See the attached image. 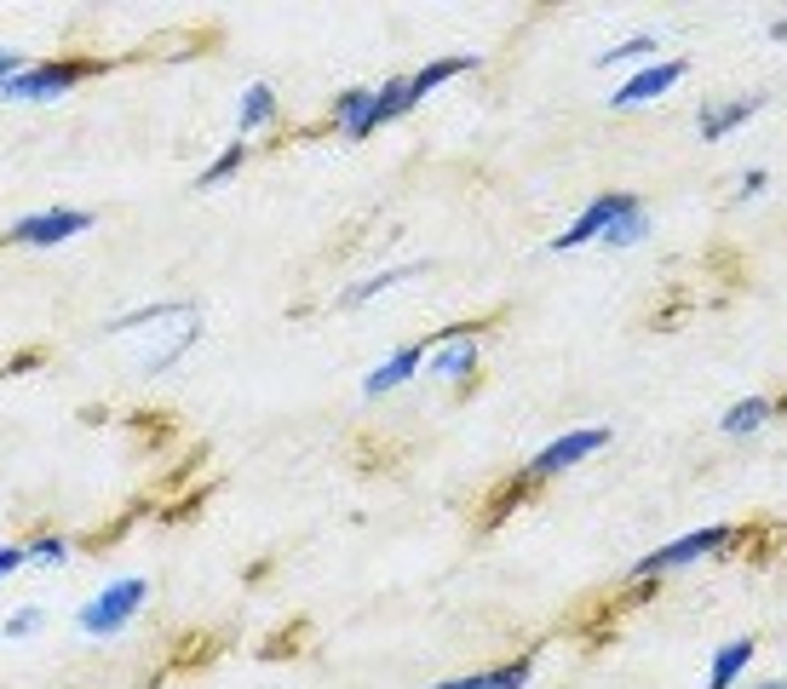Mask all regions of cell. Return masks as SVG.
Masks as SVG:
<instances>
[{
	"label": "cell",
	"instance_id": "1",
	"mask_svg": "<svg viewBox=\"0 0 787 689\" xmlns=\"http://www.w3.org/2000/svg\"><path fill=\"white\" fill-rule=\"evenodd\" d=\"M145 598H150V586L145 580H116V586H104L87 609H81V632H92V638H110V632H121L132 615L145 609Z\"/></svg>",
	"mask_w": 787,
	"mask_h": 689
},
{
	"label": "cell",
	"instance_id": "2",
	"mask_svg": "<svg viewBox=\"0 0 787 689\" xmlns=\"http://www.w3.org/2000/svg\"><path fill=\"white\" fill-rule=\"evenodd\" d=\"M87 76H98V63L92 58H63V63H41V69H23V76L0 92V98H29V103H41V98H58L63 87H76V81H87Z\"/></svg>",
	"mask_w": 787,
	"mask_h": 689
},
{
	"label": "cell",
	"instance_id": "3",
	"mask_svg": "<svg viewBox=\"0 0 787 689\" xmlns=\"http://www.w3.org/2000/svg\"><path fill=\"white\" fill-rule=\"evenodd\" d=\"M725 540H730V529H696V535H684V540H673L661 551H649V558H638L632 563V580H649V575H661V569H678V563H696V558H707V551H718Z\"/></svg>",
	"mask_w": 787,
	"mask_h": 689
},
{
	"label": "cell",
	"instance_id": "4",
	"mask_svg": "<svg viewBox=\"0 0 787 689\" xmlns=\"http://www.w3.org/2000/svg\"><path fill=\"white\" fill-rule=\"evenodd\" d=\"M92 230V213H76V207H52V213H36V219H18L12 224V241H23V248H52V241H70Z\"/></svg>",
	"mask_w": 787,
	"mask_h": 689
},
{
	"label": "cell",
	"instance_id": "5",
	"mask_svg": "<svg viewBox=\"0 0 787 689\" xmlns=\"http://www.w3.org/2000/svg\"><path fill=\"white\" fill-rule=\"evenodd\" d=\"M604 442H609V431H598V426H587V431H569V437H558V442H546V448H540V455H535V466H529V477H552V471H569L575 460L598 455Z\"/></svg>",
	"mask_w": 787,
	"mask_h": 689
},
{
	"label": "cell",
	"instance_id": "6",
	"mask_svg": "<svg viewBox=\"0 0 787 689\" xmlns=\"http://www.w3.org/2000/svg\"><path fill=\"white\" fill-rule=\"evenodd\" d=\"M627 207H638V196H598V201L587 207V213H580V219H575V224H569V230H564L558 241H552V248H558V253H569V248H580V241L604 236V230H609L615 219L627 213Z\"/></svg>",
	"mask_w": 787,
	"mask_h": 689
},
{
	"label": "cell",
	"instance_id": "7",
	"mask_svg": "<svg viewBox=\"0 0 787 689\" xmlns=\"http://www.w3.org/2000/svg\"><path fill=\"white\" fill-rule=\"evenodd\" d=\"M402 110H415V92H408V81H391V87H380L368 98V110H362V121L346 132V138H368L373 127H386V121H397Z\"/></svg>",
	"mask_w": 787,
	"mask_h": 689
},
{
	"label": "cell",
	"instance_id": "8",
	"mask_svg": "<svg viewBox=\"0 0 787 689\" xmlns=\"http://www.w3.org/2000/svg\"><path fill=\"white\" fill-rule=\"evenodd\" d=\"M684 76V63H656V69H644V76H632L621 92H615L609 103H615V110H638V103H649V98H661L673 81Z\"/></svg>",
	"mask_w": 787,
	"mask_h": 689
},
{
	"label": "cell",
	"instance_id": "9",
	"mask_svg": "<svg viewBox=\"0 0 787 689\" xmlns=\"http://www.w3.org/2000/svg\"><path fill=\"white\" fill-rule=\"evenodd\" d=\"M420 362H426V351H420V344H408V351H397L386 368H373V373L362 379V391H368V397H386V391H397V386H402V379H415V373H420Z\"/></svg>",
	"mask_w": 787,
	"mask_h": 689
},
{
	"label": "cell",
	"instance_id": "10",
	"mask_svg": "<svg viewBox=\"0 0 787 689\" xmlns=\"http://www.w3.org/2000/svg\"><path fill=\"white\" fill-rule=\"evenodd\" d=\"M765 110V98H741V103H718V110H707L701 116V138L707 144H718V138H730L736 127H747L753 116Z\"/></svg>",
	"mask_w": 787,
	"mask_h": 689
},
{
	"label": "cell",
	"instance_id": "11",
	"mask_svg": "<svg viewBox=\"0 0 787 689\" xmlns=\"http://www.w3.org/2000/svg\"><path fill=\"white\" fill-rule=\"evenodd\" d=\"M753 661V638H736V643H725L713 655V672H707V689H736V678H741V667Z\"/></svg>",
	"mask_w": 787,
	"mask_h": 689
},
{
	"label": "cell",
	"instance_id": "12",
	"mask_svg": "<svg viewBox=\"0 0 787 689\" xmlns=\"http://www.w3.org/2000/svg\"><path fill=\"white\" fill-rule=\"evenodd\" d=\"M529 683V661H511L500 672H477V678H449V683H437V689H524Z\"/></svg>",
	"mask_w": 787,
	"mask_h": 689
},
{
	"label": "cell",
	"instance_id": "13",
	"mask_svg": "<svg viewBox=\"0 0 787 689\" xmlns=\"http://www.w3.org/2000/svg\"><path fill=\"white\" fill-rule=\"evenodd\" d=\"M477 368V351H471V339H449L442 351L431 357V373H442V379H466Z\"/></svg>",
	"mask_w": 787,
	"mask_h": 689
},
{
	"label": "cell",
	"instance_id": "14",
	"mask_svg": "<svg viewBox=\"0 0 787 689\" xmlns=\"http://www.w3.org/2000/svg\"><path fill=\"white\" fill-rule=\"evenodd\" d=\"M460 69H477V58H437L431 69H420V76H408V92H415V103H420L431 87H442L449 76H460Z\"/></svg>",
	"mask_w": 787,
	"mask_h": 689
},
{
	"label": "cell",
	"instance_id": "15",
	"mask_svg": "<svg viewBox=\"0 0 787 689\" xmlns=\"http://www.w3.org/2000/svg\"><path fill=\"white\" fill-rule=\"evenodd\" d=\"M167 317H190V304H145V310H132V317H116L110 322V333H132V328H156V322H167Z\"/></svg>",
	"mask_w": 787,
	"mask_h": 689
},
{
	"label": "cell",
	"instance_id": "16",
	"mask_svg": "<svg viewBox=\"0 0 787 689\" xmlns=\"http://www.w3.org/2000/svg\"><path fill=\"white\" fill-rule=\"evenodd\" d=\"M765 420H770V402H765V397H747V402H736V408L725 413V431L741 437V431H759Z\"/></svg>",
	"mask_w": 787,
	"mask_h": 689
},
{
	"label": "cell",
	"instance_id": "17",
	"mask_svg": "<svg viewBox=\"0 0 787 689\" xmlns=\"http://www.w3.org/2000/svg\"><path fill=\"white\" fill-rule=\"evenodd\" d=\"M649 236V219H644V207H627L621 219H615L609 230H604V241L609 248H632V241H644Z\"/></svg>",
	"mask_w": 787,
	"mask_h": 689
},
{
	"label": "cell",
	"instance_id": "18",
	"mask_svg": "<svg viewBox=\"0 0 787 689\" xmlns=\"http://www.w3.org/2000/svg\"><path fill=\"white\" fill-rule=\"evenodd\" d=\"M270 116H277V92H270V87H248V98H242V121H236V127L253 132V127H265Z\"/></svg>",
	"mask_w": 787,
	"mask_h": 689
},
{
	"label": "cell",
	"instance_id": "19",
	"mask_svg": "<svg viewBox=\"0 0 787 689\" xmlns=\"http://www.w3.org/2000/svg\"><path fill=\"white\" fill-rule=\"evenodd\" d=\"M368 87H351V92H339V103H333V121H339V132H351L357 121H362V110H368Z\"/></svg>",
	"mask_w": 787,
	"mask_h": 689
},
{
	"label": "cell",
	"instance_id": "20",
	"mask_svg": "<svg viewBox=\"0 0 787 689\" xmlns=\"http://www.w3.org/2000/svg\"><path fill=\"white\" fill-rule=\"evenodd\" d=\"M242 161H248V144H242V138H236V144H230V150H225V156H219V161H213L208 172H201V190H213V184H225V179H230V172H236V167H242Z\"/></svg>",
	"mask_w": 787,
	"mask_h": 689
},
{
	"label": "cell",
	"instance_id": "21",
	"mask_svg": "<svg viewBox=\"0 0 787 689\" xmlns=\"http://www.w3.org/2000/svg\"><path fill=\"white\" fill-rule=\"evenodd\" d=\"M402 276H420V270H386V276H368V282H357V288L346 293V304H362V299H373V293H386L391 282H402Z\"/></svg>",
	"mask_w": 787,
	"mask_h": 689
},
{
	"label": "cell",
	"instance_id": "22",
	"mask_svg": "<svg viewBox=\"0 0 787 689\" xmlns=\"http://www.w3.org/2000/svg\"><path fill=\"white\" fill-rule=\"evenodd\" d=\"M656 52V34H632V41H621V47H609L598 63H621V58H649Z\"/></svg>",
	"mask_w": 787,
	"mask_h": 689
},
{
	"label": "cell",
	"instance_id": "23",
	"mask_svg": "<svg viewBox=\"0 0 787 689\" xmlns=\"http://www.w3.org/2000/svg\"><path fill=\"white\" fill-rule=\"evenodd\" d=\"M63 551H70V546H63L58 535H47V540L29 546V563H63Z\"/></svg>",
	"mask_w": 787,
	"mask_h": 689
},
{
	"label": "cell",
	"instance_id": "24",
	"mask_svg": "<svg viewBox=\"0 0 787 689\" xmlns=\"http://www.w3.org/2000/svg\"><path fill=\"white\" fill-rule=\"evenodd\" d=\"M41 627V609H18L12 620H7V643H18V638H29V632H36Z\"/></svg>",
	"mask_w": 787,
	"mask_h": 689
},
{
	"label": "cell",
	"instance_id": "25",
	"mask_svg": "<svg viewBox=\"0 0 787 689\" xmlns=\"http://www.w3.org/2000/svg\"><path fill=\"white\" fill-rule=\"evenodd\" d=\"M18 76H23V58H18V52H7V47H0V92H7V87H12Z\"/></svg>",
	"mask_w": 787,
	"mask_h": 689
},
{
	"label": "cell",
	"instance_id": "26",
	"mask_svg": "<svg viewBox=\"0 0 787 689\" xmlns=\"http://www.w3.org/2000/svg\"><path fill=\"white\" fill-rule=\"evenodd\" d=\"M23 563H29L23 546H0V575H12V569H23Z\"/></svg>",
	"mask_w": 787,
	"mask_h": 689
},
{
	"label": "cell",
	"instance_id": "27",
	"mask_svg": "<svg viewBox=\"0 0 787 689\" xmlns=\"http://www.w3.org/2000/svg\"><path fill=\"white\" fill-rule=\"evenodd\" d=\"M770 179H765V172H747V179H741V201H753V196H759Z\"/></svg>",
	"mask_w": 787,
	"mask_h": 689
},
{
	"label": "cell",
	"instance_id": "28",
	"mask_svg": "<svg viewBox=\"0 0 787 689\" xmlns=\"http://www.w3.org/2000/svg\"><path fill=\"white\" fill-rule=\"evenodd\" d=\"M759 689H781V683H759Z\"/></svg>",
	"mask_w": 787,
	"mask_h": 689
}]
</instances>
